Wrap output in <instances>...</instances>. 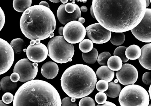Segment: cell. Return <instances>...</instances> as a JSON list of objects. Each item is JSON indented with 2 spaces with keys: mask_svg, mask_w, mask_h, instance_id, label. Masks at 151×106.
Instances as JSON below:
<instances>
[{
  "mask_svg": "<svg viewBox=\"0 0 151 106\" xmlns=\"http://www.w3.org/2000/svg\"><path fill=\"white\" fill-rule=\"evenodd\" d=\"M10 46L14 50V53L20 54L25 48V43L23 40L20 38L14 39L10 42Z\"/></svg>",
  "mask_w": 151,
  "mask_h": 106,
  "instance_id": "obj_24",
  "label": "cell"
},
{
  "mask_svg": "<svg viewBox=\"0 0 151 106\" xmlns=\"http://www.w3.org/2000/svg\"><path fill=\"white\" fill-rule=\"evenodd\" d=\"M0 86L3 91L8 92L14 91L17 87V84L12 82L10 77L6 76L1 79L0 82Z\"/></svg>",
  "mask_w": 151,
  "mask_h": 106,
  "instance_id": "obj_19",
  "label": "cell"
},
{
  "mask_svg": "<svg viewBox=\"0 0 151 106\" xmlns=\"http://www.w3.org/2000/svg\"><path fill=\"white\" fill-rule=\"evenodd\" d=\"M13 106H61L60 95L56 88L43 80L26 82L17 90Z\"/></svg>",
  "mask_w": 151,
  "mask_h": 106,
  "instance_id": "obj_2",
  "label": "cell"
},
{
  "mask_svg": "<svg viewBox=\"0 0 151 106\" xmlns=\"http://www.w3.org/2000/svg\"><path fill=\"white\" fill-rule=\"evenodd\" d=\"M61 106H78L76 102L71 101L69 97H65L61 100Z\"/></svg>",
  "mask_w": 151,
  "mask_h": 106,
  "instance_id": "obj_34",
  "label": "cell"
},
{
  "mask_svg": "<svg viewBox=\"0 0 151 106\" xmlns=\"http://www.w3.org/2000/svg\"><path fill=\"white\" fill-rule=\"evenodd\" d=\"M81 11H82V12L86 13L88 11V8L86 6H82L80 8Z\"/></svg>",
  "mask_w": 151,
  "mask_h": 106,
  "instance_id": "obj_40",
  "label": "cell"
},
{
  "mask_svg": "<svg viewBox=\"0 0 151 106\" xmlns=\"http://www.w3.org/2000/svg\"><path fill=\"white\" fill-rule=\"evenodd\" d=\"M14 61V53L10 44L0 38V75L7 72Z\"/></svg>",
  "mask_w": 151,
  "mask_h": 106,
  "instance_id": "obj_10",
  "label": "cell"
},
{
  "mask_svg": "<svg viewBox=\"0 0 151 106\" xmlns=\"http://www.w3.org/2000/svg\"><path fill=\"white\" fill-rule=\"evenodd\" d=\"M85 21H86V20L84 17H81L78 19V22L82 24L85 23Z\"/></svg>",
  "mask_w": 151,
  "mask_h": 106,
  "instance_id": "obj_42",
  "label": "cell"
},
{
  "mask_svg": "<svg viewBox=\"0 0 151 106\" xmlns=\"http://www.w3.org/2000/svg\"><path fill=\"white\" fill-rule=\"evenodd\" d=\"M5 24V15L4 11L0 7V31L2 30Z\"/></svg>",
  "mask_w": 151,
  "mask_h": 106,
  "instance_id": "obj_36",
  "label": "cell"
},
{
  "mask_svg": "<svg viewBox=\"0 0 151 106\" xmlns=\"http://www.w3.org/2000/svg\"><path fill=\"white\" fill-rule=\"evenodd\" d=\"M132 33L137 39L147 43L151 42V9L146 8L145 16L140 23Z\"/></svg>",
  "mask_w": 151,
  "mask_h": 106,
  "instance_id": "obj_9",
  "label": "cell"
},
{
  "mask_svg": "<svg viewBox=\"0 0 151 106\" xmlns=\"http://www.w3.org/2000/svg\"><path fill=\"white\" fill-rule=\"evenodd\" d=\"M48 49L51 59L60 64L72 61L74 54L73 45L68 43L63 36H56L51 39L48 43Z\"/></svg>",
  "mask_w": 151,
  "mask_h": 106,
  "instance_id": "obj_5",
  "label": "cell"
},
{
  "mask_svg": "<svg viewBox=\"0 0 151 106\" xmlns=\"http://www.w3.org/2000/svg\"><path fill=\"white\" fill-rule=\"evenodd\" d=\"M107 99V96L104 92H100L96 94L95 96V100L98 104L101 105L104 104Z\"/></svg>",
  "mask_w": 151,
  "mask_h": 106,
  "instance_id": "obj_31",
  "label": "cell"
},
{
  "mask_svg": "<svg viewBox=\"0 0 151 106\" xmlns=\"http://www.w3.org/2000/svg\"><path fill=\"white\" fill-rule=\"evenodd\" d=\"M26 52L28 60L35 63L42 62L45 60L49 54L47 47L42 43L34 45L30 44Z\"/></svg>",
  "mask_w": 151,
  "mask_h": 106,
  "instance_id": "obj_13",
  "label": "cell"
},
{
  "mask_svg": "<svg viewBox=\"0 0 151 106\" xmlns=\"http://www.w3.org/2000/svg\"><path fill=\"white\" fill-rule=\"evenodd\" d=\"M142 81L146 85L151 84V73L147 72L145 73L142 77Z\"/></svg>",
  "mask_w": 151,
  "mask_h": 106,
  "instance_id": "obj_35",
  "label": "cell"
},
{
  "mask_svg": "<svg viewBox=\"0 0 151 106\" xmlns=\"http://www.w3.org/2000/svg\"><path fill=\"white\" fill-rule=\"evenodd\" d=\"M41 72L42 75L47 79H53L58 74V66L55 62H48L43 65Z\"/></svg>",
  "mask_w": 151,
  "mask_h": 106,
  "instance_id": "obj_16",
  "label": "cell"
},
{
  "mask_svg": "<svg viewBox=\"0 0 151 106\" xmlns=\"http://www.w3.org/2000/svg\"><path fill=\"white\" fill-rule=\"evenodd\" d=\"M148 106H151V104H149V105H148Z\"/></svg>",
  "mask_w": 151,
  "mask_h": 106,
  "instance_id": "obj_51",
  "label": "cell"
},
{
  "mask_svg": "<svg viewBox=\"0 0 151 106\" xmlns=\"http://www.w3.org/2000/svg\"><path fill=\"white\" fill-rule=\"evenodd\" d=\"M65 5L62 4L60 6L57 11V17L59 22L62 24L66 25L72 21H77L81 17V11L79 6H77V8L73 14H68L66 12L65 9Z\"/></svg>",
  "mask_w": 151,
  "mask_h": 106,
  "instance_id": "obj_14",
  "label": "cell"
},
{
  "mask_svg": "<svg viewBox=\"0 0 151 106\" xmlns=\"http://www.w3.org/2000/svg\"><path fill=\"white\" fill-rule=\"evenodd\" d=\"M118 80H117V79H116L115 80L114 83H118Z\"/></svg>",
  "mask_w": 151,
  "mask_h": 106,
  "instance_id": "obj_50",
  "label": "cell"
},
{
  "mask_svg": "<svg viewBox=\"0 0 151 106\" xmlns=\"http://www.w3.org/2000/svg\"><path fill=\"white\" fill-rule=\"evenodd\" d=\"M96 90L101 92L106 91L109 87V83L107 81L100 80L97 82L96 85Z\"/></svg>",
  "mask_w": 151,
  "mask_h": 106,
  "instance_id": "obj_30",
  "label": "cell"
},
{
  "mask_svg": "<svg viewBox=\"0 0 151 106\" xmlns=\"http://www.w3.org/2000/svg\"><path fill=\"white\" fill-rule=\"evenodd\" d=\"M37 63L32 62L28 59H23L18 61L15 65L14 73L20 76L19 81L26 83L34 80L38 73Z\"/></svg>",
  "mask_w": 151,
  "mask_h": 106,
  "instance_id": "obj_8",
  "label": "cell"
},
{
  "mask_svg": "<svg viewBox=\"0 0 151 106\" xmlns=\"http://www.w3.org/2000/svg\"><path fill=\"white\" fill-rule=\"evenodd\" d=\"M79 106H96L95 102L91 97H85L82 98L79 103Z\"/></svg>",
  "mask_w": 151,
  "mask_h": 106,
  "instance_id": "obj_29",
  "label": "cell"
},
{
  "mask_svg": "<svg viewBox=\"0 0 151 106\" xmlns=\"http://www.w3.org/2000/svg\"><path fill=\"white\" fill-rule=\"evenodd\" d=\"M79 47L83 53H87L93 48V44L90 39H84L80 43Z\"/></svg>",
  "mask_w": 151,
  "mask_h": 106,
  "instance_id": "obj_26",
  "label": "cell"
},
{
  "mask_svg": "<svg viewBox=\"0 0 151 106\" xmlns=\"http://www.w3.org/2000/svg\"><path fill=\"white\" fill-rule=\"evenodd\" d=\"M10 79L14 83H17L20 80V77L17 73H13L10 76Z\"/></svg>",
  "mask_w": 151,
  "mask_h": 106,
  "instance_id": "obj_37",
  "label": "cell"
},
{
  "mask_svg": "<svg viewBox=\"0 0 151 106\" xmlns=\"http://www.w3.org/2000/svg\"><path fill=\"white\" fill-rule=\"evenodd\" d=\"M98 56V52L93 48L90 52L82 54V58L85 62L88 64H94L96 62Z\"/></svg>",
  "mask_w": 151,
  "mask_h": 106,
  "instance_id": "obj_23",
  "label": "cell"
},
{
  "mask_svg": "<svg viewBox=\"0 0 151 106\" xmlns=\"http://www.w3.org/2000/svg\"><path fill=\"white\" fill-rule=\"evenodd\" d=\"M78 5L72 3H68L65 5V9L66 12L68 14H73L75 11Z\"/></svg>",
  "mask_w": 151,
  "mask_h": 106,
  "instance_id": "obj_33",
  "label": "cell"
},
{
  "mask_svg": "<svg viewBox=\"0 0 151 106\" xmlns=\"http://www.w3.org/2000/svg\"><path fill=\"white\" fill-rule=\"evenodd\" d=\"M60 1L63 3V4H66L68 2V0H61Z\"/></svg>",
  "mask_w": 151,
  "mask_h": 106,
  "instance_id": "obj_46",
  "label": "cell"
},
{
  "mask_svg": "<svg viewBox=\"0 0 151 106\" xmlns=\"http://www.w3.org/2000/svg\"><path fill=\"white\" fill-rule=\"evenodd\" d=\"M96 106H117L114 103H112V102H110L106 101L104 104H101V105H97Z\"/></svg>",
  "mask_w": 151,
  "mask_h": 106,
  "instance_id": "obj_38",
  "label": "cell"
},
{
  "mask_svg": "<svg viewBox=\"0 0 151 106\" xmlns=\"http://www.w3.org/2000/svg\"><path fill=\"white\" fill-rule=\"evenodd\" d=\"M141 56L139 58L140 65L146 69L151 70V44L148 43L141 49Z\"/></svg>",
  "mask_w": 151,
  "mask_h": 106,
  "instance_id": "obj_15",
  "label": "cell"
},
{
  "mask_svg": "<svg viewBox=\"0 0 151 106\" xmlns=\"http://www.w3.org/2000/svg\"><path fill=\"white\" fill-rule=\"evenodd\" d=\"M148 92L149 93V98L151 99V86L150 85V87H149V90H148Z\"/></svg>",
  "mask_w": 151,
  "mask_h": 106,
  "instance_id": "obj_47",
  "label": "cell"
},
{
  "mask_svg": "<svg viewBox=\"0 0 151 106\" xmlns=\"http://www.w3.org/2000/svg\"><path fill=\"white\" fill-rule=\"evenodd\" d=\"M0 90H1V86H0Z\"/></svg>",
  "mask_w": 151,
  "mask_h": 106,
  "instance_id": "obj_52",
  "label": "cell"
},
{
  "mask_svg": "<svg viewBox=\"0 0 151 106\" xmlns=\"http://www.w3.org/2000/svg\"><path fill=\"white\" fill-rule=\"evenodd\" d=\"M86 34V28L78 21L69 22L63 29L64 38L71 44L80 43L85 38Z\"/></svg>",
  "mask_w": 151,
  "mask_h": 106,
  "instance_id": "obj_7",
  "label": "cell"
},
{
  "mask_svg": "<svg viewBox=\"0 0 151 106\" xmlns=\"http://www.w3.org/2000/svg\"><path fill=\"white\" fill-rule=\"evenodd\" d=\"M121 91V86L119 84L111 82L109 83V87L105 94L109 97L115 98L119 96Z\"/></svg>",
  "mask_w": 151,
  "mask_h": 106,
  "instance_id": "obj_22",
  "label": "cell"
},
{
  "mask_svg": "<svg viewBox=\"0 0 151 106\" xmlns=\"http://www.w3.org/2000/svg\"><path fill=\"white\" fill-rule=\"evenodd\" d=\"M127 47L123 46L118 47L116 49L113 54L115 56H118L122 60L123 62H126L129 60L125 56V50Z\"/></svg>",
  "mask_w": 151,
  "mask_h": 106,
  "instance_id": "obj_27",
  "label": "cell"
},
{
  "mask_svg": "<svg viewBox=\"0 0 151 106\" xmlns=\"http://www.w3.org/2000/svg\"><path fill=\"white\" fill-rule=\"evenodd\" d=\"M121 106H148L150 102L146 90L138 85H129L123 88L119 94Z\"/></svg>",
  "mask_w": 151,
  "mask_h": 106,
  "instance_id": "obj_6",
  "label": "cell"
},
{
  "mask_svg": "<svg viewBox=\"0 0 151 106\" xmlns=\"http://www.w3.org/2000/svg\"><path fill=\"white\" fill-rule=\"evenodd\" d=\"M50 1L53 2V3H57L60 2V1L59 0H50Z\"/></svg>",
  "mask_w": 151,
  "mask_h": 106,
  "instance_id": "obj_45",
  "label": "cell"
},
{
  "mask_svg": "<svg viewBox=\"0 0 151 106\" xmlns=\"http://www.w3.org/2000/svg\"><path fill=\"white\" fill-rule=\"evenodd\" d=\"M20 25L22 33L27 38L43 40L50 37L55 30L56 20L50 8L36 5L24 12Z\"/></svg>",
  "mask_w": 151,
  "mask_h": 106,
  "instance_id": "obj_3",
  "label": "cell"
},
{
  "mask_svg": "<svg viewBox=\"0 0 151 106\" xmlns=\"http://www.w3.org/2000/svg\"><path fill=\"white\" fill-rule=\"evenodd\" d=\"M123 62L119 57L115 55L111 56L107 62L108 67L112 71H119L122 67Z\"/></svg>",
  "mask_w": 151,
  "mask_h": 106,
  "instance_id": "obj_20",
  "label": "cell"
},
{
  "mask_svg": "<svg viewBox=\"0 0 151 106\" xmlns=\"http://www.w3.org/2000/svg\"><path fill=\"white\" fill-rule=\"evenodd\" d=\"M110 41L113 45L118 46L123 44L125 40V35L123 33L111 32Z\"/></svg>",
  "mask_w": 151,
  "mask_h": 106,
  "instance_id": "obj_25",
  "label": "cell"
},
{
  "mask_svg": "<svg viewBox=\"0 0 151 106\" xmlns=\"http://www.w3.org/2000/svg\"><path fill=\"white\" fill-rule=\"evenodd\" d=\"M32 2V0H14L13 1V7L16 11L20 13H22L30 7Z\"/></svg>",
  "mask_w": 151,
  "mask_h": 106,
  "instance_id": "obj_21",
  "label": "cell"
},
{
  "mask_svg": "<svg viewBox=\"0 0 151 106\" xmlns=\"http://www.w3.org/2000/svg\"><path fill=\"white\" fill-rule=\"evenodd\" d=\"M90 13H91V15L93 17V18L96 19L94 15L93 11V7H92V6H91V8H90Z\"/></svg>",
  "mask_w": 151,
  "mask_h": 106,
  "instance_id": "obj_43",
  "label": "cell"
},
{
  "mask_svg": "<svg viewBox=\"0 0 151 106\" xmlns=\"http://www.w3.org/2000/svg\"><path fill=\"white\" fill-rule=\"evenodd\" d=\"M39 5H40V6H44V7H48L49 8H50V6H49L48 2H46V1H41V2H40V3H39Z\"/></svg>",
  "mask_w": 151,
  "mask_h": 106,
  "instance_id": "obj_39",
  "label": "cell"
},
{
  "mask_svg": "<svg viewBox=\"0 0 151 106\" xmlns=\"http://www.w3.org/2000/svg\"><path fill=\"white\" fill-rule=\"evenodd\" d=\"M96 74L99 79L105 80L108 83L111 82L115 76L114 72L110 70L107 66H103L99 68Z\"/></svg>",
  "mask_w": 151,
  "mask_h": 106,
  "instance_id": "obj_17",
  "label": "cell"
},
{
  "mask_svg": "<svg viewBox=\"0 0 151 106\" xmlns=\"http://www.w3.org/2000/svg\"><path fill=\"white\" fill-rule=\"evenodd\" d=\"M117 80L120 83L124 86L134 84L138 78L137 70L133 65L125 63L116 73Z\"/></svg>",
  "mask_w": 151,
  "mask_h": 106,
  "instance_id": "obj_12",
  "label": "cell"
},
{
  "mask_svg": "<svg viewBox=\"0 0 151 106\" xmlns=\"http://www.w3.org/2000/svg\"><path fill=\"white\" fill-rule=\"evenodd\" d=\"M141 54V48L137 45L130 46L125 50V56L129 60H135L139 59Z\"/></svg>",
  "mask_w": 151,
  "mask_h": 106,
  "instance_id": "obj_18",
  "label": "cell"
},
{
  "mask_svg": "<svg viewBox=\"0 0 151 106\" xmlns=\"http://www.w3.org/2000/svg\"><path fill=\"white\" fill-rule=\"evenodd\" d=\"M54 33H52L51 34L50 36V38H52V37H53V36H54Z\"/></svg>",
  "mask_w": 151,
  "mask_h": 106,
  "instance_id": "obj_49",
  "label": "cell"
},
{
  "mask_svg": "<svg viewBox=\"0 0 151 106\" xmlns=\"http://www.w3.org/2000/svg\"><path fill=\"white\" fill-rule=\"evenodd\" d=\"M146 8L147 7H148V6H149V4H150V1H148V0H146Z\"/></svg>",
  "mask_w": 151,
  "mask_h": 106,
  "instance_id": "obj_48",
  "label": "cell"
},
{
  "mask_svg": "<svg viewBox=\"0 0 151 106\" xmlns=\"http://www.w3.org/2000/svg\"><path fill=\"white\" fill-rule=\"evenodd\" d=\"M0 106H9V105H7L6 104H5L2 100H0Z\"/></svg>",
  "mask_w": 151,
  "mask_h": 106,
  "instance_id": "obj_44",
  "label": "cell"
},
{
  "mask_svg": "<svg viewBox=\"0 0 151 106\" xmlns=\"http://www.w3.org/2000/svg\"><path fill=\"white\" fill-rule=\"evenodd\" d=\"M86 31L88 37L96 44L106 43L110 40L111 36V32L104 28L98 23L87 27Z\"/></svg>",
  "mask_w": 151,
  "mask_h": 106,
  "instance_id": "obj_11",
  "label": "cell"
},
{
  "mask_svg": "<svg viewBox=\"0 0 151 106\" xmlns=\"http://www.w3.org/2000/svg\"><path fill=\"white\" fill-rule=\"evenodd\" d=\"M111 56L110 53L109 52H104L101 53L98 55L97 62L100 65L104 66L107 64L109 58Z\"/></svg>",
  "mask_w": 151,
  "mask_h": 106,
  "instance_id": "obj_28",
  "label": "cell"
},
{
  "mask_svg": "<svg viewBox=\"0 0 151 106\" xmlns=\"http://www.w3.org/2000/svg\"><path fill=\"white\" fill-rule=\"evenodd\" d=\"M63 29H64V27L63 26H61L59 28L58 33L60 36H62V35H63Z\"/></svg>",
  "mask_w": 151,
  "mask_h": 106,
  "instance_id": "obj_41",
  "label": "cell"
},
{
  "mask_svg": "<svg viewBox=\"0 0 151 106\" xmlns=\"http://www.w3.org/2000/svg\"><path fill=\"white\" fill-rule=\"evenodd\" d=\"M97 82L93 69L84 64H76L67 69L60 83L62 90L70 98L81 99L93 92Z\"/></svg>",
  "mask_w": 151,
  "mask_h": 106,
  "instance_id": "obj_4",
  "label": "cell"
},
{
  "mask_svg": "<svg viewBox=\"0 0 151 106\" xmlns=\"http://www.w3.org/2000/svg\"><path fill=\"white\" fill-rule=\"evenodd\" d=\"M2 101L5 104H10L14 101V96L10 92H6L2 97Z\"/></svg>",
  "mask_w": 151,
  "mask_h": 106,
  "instance_id": "obj_32",
  "label": "cell"
},
{
  "mask_svg": "<svg viewBox=\"0 0 151 106\" xmlns=\"http://www.w3.org/2000/svg\"><path fill=\"white\" fill-rule=\"evenodd\" d=\"M93 11L96 19L111 32L131 30L143 19L145 13V0H93Z\"/></svg>",
  "mask_w": 151,
  "mask_h": 106,
  "instance_id": "obj_1",
  "label": "cell"
}]
</instances>
